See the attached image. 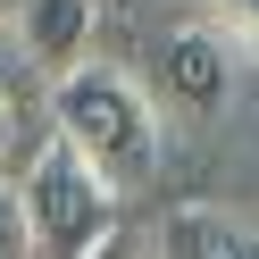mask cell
I'll return each mask as SVG.
<instances>
[{
    "mask_svg": "<svg viewBox=\"0 0 259 259\" xmlns=\"http://www.w3.org/2000/svg\"><path fill=\"white\" fill-rule=\"evenodd\" d=\"M92 34H101V0H25L17 9V51L34 59L51 84L92 59Z\"/></svg>",
    "mask_w": 259,
    "mask_h": 259,
    "instance_id": "obj_4",
    "label": "cell"
},
{
    "mask_svg": "<svg viewBox=\"0 0 259 259\" xmlns=\"http://www.w3.org/2000/svg\"><path fill=\"white\" fill-rule=\"evenodd\" d=\"M201 25L226 42V51H251L259 59V0H201Z\"/></svg>",
    "mask_w": 259,
    "mask_h": 259,
    "instance_id": "obj_6",
    "label": "cell"
},
{
    "mask_svg": "<svg viewBox=\"0 0 259 259\" xmlns=\"http://www.w3.org/2000/svg\"><path fill=\"white\" fill-rule=\"evenodd\" d=\"M0 259H34L25 251V209H17V184L0 176Z\"/></svg>",
    "mask_w": 259,
    "mask_h": 259,
    "instance_id": "obj_7",
    "label": "cell"
},
{
    "mask_svg": "<svg viewBox=\"0 0 259 259\" xmlns=\"http://www.w3.org/2000/svg\"><path fill=\"white\" fill-rule=\"evenodd\" d=\"M9 134H17V125H9V92H0V151H9Z\"/></svg>",
    "mask_w": 259,
    "mask_h": 259,
    "instance_id": "obj_9",
    "label": "cell"
},
{
    "mask_svg": "<svg viewBox=\"0 0 259 259\" xmlns=\"http://www.w3.org/2000/svg\"><path fill=\"white\" fill-rule=\"evenodd\" d=\"M17 209H25V251L34 259H84L92 242L117 226V192L67 151V142H42L34 167L17 176Z\"/></svg>",
    "mask_w": 259,
    "mask_h": 259,
    "instance_id": "obj_2",
    "label": "cell"
},
{
    "mask_svg": "<svg viewBox=\"0 0 259 259\" xmlns=\"http://www.w3.org/2000/svg\"><path fill=\"white\" fill-rule=\"evenodd\" d=\"M84 259H151V251H142V234H125V226H109V234L92 242Z\"/></svg>",
    "mask_w": 259,
    "mask_h": 259,
    "instance_id": "obj_8",
    "label": "cell"
},
{
    "mask_svg": "<svg viewBox=\"0 0 259 259\" xmlns=\"http://www.w3.org/2000/svg\"><path fill=\"white\" fill-rule=\"evenodd\" d=\"M159 259H259V226L234 218V209L218 201H176L167 218H159Z\"/></svg>",
    "mask_w": 259,
    "mask_h": 259,
    "instance_id": "obj_5",
    "label": "cell"
},
{
    "mask_svg": "<svg viewBox=\"0 0 259 259\" xmlns=\"http://www.w3.org/2000/svg\"><path fill=\"white\" fill-rule=\"evenodd\" d=\"M101 9H125V0H101Z\"/></svg>",
    "mask_w": 259,
    "mask_h": 259,
    "instance_id": "obj_10",
    "label": "cell"
},
{
    "mask_svg": "<svg viewBox=\"0 0 259 259\" xmlns=\"http://www.w3.org/2000/svg\"><path fill=\"white\" fill-rule=\"evenodd\" d=\"M51 134L67 142L109 192L151 184V167H159V109H151V92H142L134 75L101 67V59H84L75 75L51 84Z\"/></svg>",
    "mask_w": 259,
    "mask_h": 259,
    "instance_id": "obj_1",
    "label": "cell"
},
{
    "mask_svg": "<svg viewBox=\"0 0 259 259\" xmlns=\"http://www.w3.org/2000/svg\"><path fill=\"white\" fill-rule=\"evenodd\" d=\"M151 92H159L151 109H176V117H218L226 92H234V51H226L201 17L176 25V34L151 51Z\"/></svg>",
    "mask_w": 259,
    "mask_h": 259,
    "instance_id": "obj_3",
    "label": "cell"
}]
</instances>
